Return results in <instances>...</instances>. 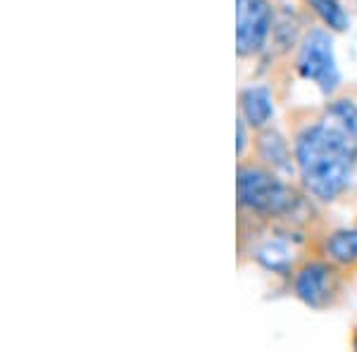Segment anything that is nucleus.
Wrapping results in <instances>:
<instances>
[{
    "label": "nucleus",
    "instance_id": "f257e3e1",
    "mask_svg": "<svg viewBox=\"0 0 357 352\" xmlns=\"http://www.w3.org/2000/svg\"><path fill=\"white\" fill-rule=\"evenodd\" d=\"M296 176L305 193L331 205L348 193L357 171V105L331 98L319 117L293 134Z\"/></svg>",
    "mask_w": 357,
    "mask_h": 352
},
{
    "label": "nucleus",
    "instance_id": "f03ea898",
    "mask_svg": "<svg viewBox=\"0 0 357 352\" xmlns=\"http://www.w3.org/2000/svg\"><path fill=\"white\" fill-rule=\"evenodd\" d=\"M238 215L241 219L257 224H293L301 227V212L312 207V198L298 188L296 183L286 181L279 171L269 169L267 164L257 162L255 158L238 160Z\"/></svg>",
    "mask_w": 357,
    "mask_h": 352
},
{
    "label": "nucleus",
    "instance_id": "7ed1b4c3",
    "mask_svg": "<svg viewBox=\"0 0 357 352\" xmlns=\"http://www.w3.org/2000/svg\"><path fill=\"white\" fill-rule=\"evenodd\" d=\"M348 269L324 255H305L291 274V291L305 307L329 312L345 300L348 293Z\"/></svg>",
    "mask_w": 357,
    "mask_h": 352
},
{
    "label": "nucleus",
    "instance_id": "20e7f679",
    "mask_svg": "<svg viewBox=\"0 0 357 352\" xmlns=\"http://www.w3.org/2000/svg\"><path fill=\"white\" fill-rule=\"evenodd\" d=\"M293 69L305 82L314 84L319 93L331 100L341 91L343 77L333 50V31L326 26H310L303 31V38L296 48Z\"/></svg>",
    "mask_w": 357,
    "mask_h": 352
},
{
    "label": "nucleus",
    "instance_id": "39448f33",
    "mask_svg": "<svg viewBox=\"0 0 357 352\" xmlns=\"http://www.w3.org/2000/svg\"><path fill=\"white\" fill-rule=\"evenodd\" d=\"M276 24L272 0H236V55L255 60L267 53Z\"/></svg>",
    "mask_w": 357,
    "mask_h": 352
},
{
    "label": "nucleus",
    "instance_id": "423d86ee",
    "mask_svg": "<svg viewBox=\"0 0 357 352\" xmlns=\"http://www.w3.org/2000/svg\"><path fill=\"white\" fill-rule=\"evenodd\" d=\"M252 158L257 162L267 164L269 169L279 171L281 176L296 174V155H293V143H289L281 131H276L272 124L255 131L252 136Z\"/></svg>",
    "mask_w": 357,
    "mask_h": 352
},
{
    "label": "nucleus",
    "instance_id": "0eeeda50",
    "mask_svg": "<svg viewBox=\"0 0 357 352\" xmlns=\"http://www.w3.org/2000/svg\"><path fill=\"white\" fill-rule=\"evenodd\" d=\"M238 114L252 131H260L274 119V93L269 86H245L238 93Z\"/></svg>",
    "mask_w": 357,
    "mask_h": 352
},
{
    "label": "nucleus",
    "instance_id": "6e6552de",
    "mask_svg": "<svg viewBox=\"0 0 357 352\" xmlns=\"http://www.w3.org/2000/svg\"><path fill=\"white\" fill-rule=\"evenodd\" d=\"M319 255L336 262L338 267L355 271L357 269V224L355 227L333 229L326 236H321Z\"/></svg>",
    "mask_w": 357,
    "mask_h": 352
},
{
    "label": "nucleus",
    "instance_id": "1a4fd4ad",
    "mask_svg": "<svg viewBox=\"0 0 357 352\" xmlns=\"http://www.w3.org/2000/svg\"><path fill=\"white\" fill-rule=\"evenodd\" d=\"M301 5L333 33H345L350 29V15L343 0H301Z\"/></svg>",
    "mask_w": 357,
    "mask_h": 352
},
{
    "label": "nucleus",
    "instance_id": "9d476101",
    "mask_svg": "<svg viewBox=\"0 0 357 352\" xmlns=\"http://www.w3.org/2000/svg\"><path fill=\"white\" fill-rule=\"evenodd\" d=\"M252 136H255V131L238 114V119H236V153H238V160H245V150L248 146H252Z\"/></svg>",
    "mask_w": 357,
    "mask_h": 352
},
{
    "label": "nucleus",
    "instance_id": "9b49d317",
    "mask_svg": "<svg viewBox=\"0 0 357 352\" xmlns=\"http://www.w3.org/2000/svg\"><path fill=\"white\" fill-rule=\"evenodd\" d=\"M353 348L357 350V326H355V331H353Z\"/></svg>",
    "mask_w": 357,
    "mask_h": 352
}]
</instances>
